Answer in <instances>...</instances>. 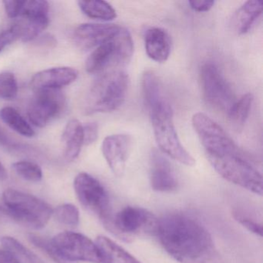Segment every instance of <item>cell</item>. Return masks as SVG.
<instances>
[{
  "mask_svg": "<svg viewBox=\"0 0 263 263\" xmlns=\"http://www.w3.org/2000/svg\"><path fill=\"white\" fill-rule=\"evenodd\" d=\"M0 119L12 130L22 136L32 138L35 135V132L30 124L13 107H3L0 110Z\"/></svg>",
  "mask_w": 263,
  "mask_h": 263,
  "instance_id": "24",
  "label": "cell"
},
{
  "mask_svg": "<svg viewBox=\"0 0 263 263\" xmlns=\"http://www.w3.org/2000/svg\"><path fill=\"white\" fill-rule=\"evenodd\" d=\"M0 263H20L13 254L6 249H0Z\"/></svg>",
  "mask_w": 263,
  "mask_h": 263,
  "instance_id": "35",
  "label": "cell"
},
{
  "mask_svg": "<svg viewBox=\"0 0 263 263\" xmlns=\"http://www.w3.org/2000/svg\"><path fill=\"white\" fill-rule=\"evenodd\" d=\"M121 28L115 24H84L77 27L73 37L80 48L90 50L113 39Z\"/></svg>",
  "mask_w": 263,
  "mask_h": 263,
  "instance_id": "15",
  "label": "cell"
},
{
  "mask_svg": "<svg viewBox=\"0 0 263 263\" xmlns=\"http://www.w3.org/2000/svg\"><path fill=\"white\" fill-rule=\"evenodd\" d=\"M75 193L81 205L98 217L110 231L113 214L110 196L104 186L89 174H78L73 181Z\"/></svg>",
  "mask_w": 263,
  "mask_h": 263,
  "instance_id": "6",
  "label": "cell"
},
{
  "mask_svg": "<svg viewBox=\"0 0 263 263\" xmlns=\"http://www.w3.org/2000/svg\"><path fill=\"white\" fill-rule=\"evenodd\" d=\"M192 125L207 155H220L238 150L224 129L203 113L192 117Z\"/></svg>",
  "mask_w": 263,
  "mask_h": 263,
  "instance_id": "11",
  "label": "cell"
},
{
  "mask_svg": "<svg viewBox=\"0 0 263 263\" xmlns=\"http://www.w3.org/2000/svg\"><path fill=\"white\" fill-rule=\"evenodd\" d=\"M64 158L71 161L79 156L84 145L83 125L78 120L68 121L62 135Z\"/></svg>",
  "mask_w": 263,
  "mask_h": 263,
  "instance_id": "18",
  "label": "cell"
},
{
  "mask_svg": "<svg viewBox=\"0 0 263 263\" xmlns=\"http://www.w3.org/2000/svg\"><path fill=\"white\" fill-rule=\"evenodd\" d=\"M142 90L144 104L148 111L168 101L159 78L153 72L147 71L143 75Z\"/></svg>",
  "mask_w": 263,
  "mask_h": 263,
  "instance_id": "21",
  "label": "cell"
},
{
  "mask_svg": "<svg viewBox=\"0 0 263 263\" xmlns=\"http://www.w3.org/2000/svg\"><path fill=\"white\" fill-rule=\"evenodd\" d=\"M61 256L71 262L103 263L96 243L81 233L64 232L51 239Z\"/></svg>",
  "mask_w": 263,
  "mask_h": 263,
  "instance_id": "10",
  "label": "cell"
},
{
  "mask_svg": "<svg viewBox=\"0 0 263 263\" xmlns=\"http://www.w3.org/2000/svg\"><path fill=\"white\" fill-rule=\"evenodd\" d=\"M8 178V174L2 163L0 162V181H4Z\"/></svg>",
  "mask_w": 263,
  "mask_h": 263,
  "instance_id": "36",
  "label": "cell"
},
{
  "mask_svg": "<svg viewBox=\"0 0 263 263\" xmlns=\"http://www.w3.org/2000/svg\"><path fill=\"white\" fill-rule=\"evenodd\" d=\"M200 79L206 101L215 108L229 115L237 100L216 64L210 61L204 63L200 70Z\"/></svg>",
  "mask_w": 263,
  "mask_h": 263,
  "instance_id": "8",
  "label": "cell"
},
{
  "mask_svg": "<svg viewBox=\"0 0 263 263\" xmlns=\"http://www.w3.org/2000/svg\"><path fill=\"white\" fill-rule=\"evenodd\" d=\"M103 263H141L119 245L104 235L95 241Z\"/></svg>",
  "mask_w": 263,
  "mask_h": 263,
  "instance_id": "19",
  "label": "cell"
},
{
  "mask_svg": "<svg viewBox=\"0 0 263 263\" xmlns=\"http://www.w3.org/2000/svg\"><path fill=\"white\" fill-rule=\"evenodd\" d=\"M206 156L211 165L223 178L255 195H262L261 174L245 158L239 149L221 155Z\"/></svg>",
  "mask_w": 263,
  "mask_h": 263,
  "instance_id": "2",
  "label": "cell"
},
{
  "mask_svg": "<svg viewBox=\"0 0 263 263\" xmlns=\"http://www.w3.org/2000/svg\"><path fill=\"white\" fill-rule=\"evenodd\" d=\"M78 72L68 67H53L38 72L31 80V87L35 91L41 90H61L76 81Z\"/></svg>",
  "mask_w": 263,
  "mask_h": 263,
  "instance_id": "16",
  "label": "cell"
},
{
  "mask_svg": "<svg viewBox=\"0 0 263 263\" xmlns=\"http://www.w3.org/2000/svg\"><path fill=\"white\" fill-rule=\"evenodd\" d=\"M155 235L167 253L180 263H218L213 238L201 221L187 214H167L158 219Z\"/></svg>",
  "mask_w": 263,
  "mask_h": 263,
  "instance_id": "1",
  "label": "cell"
},
{
  "mask_svg": "<svg viewBox=\"0 0 263 263\" xmlns=\"http://www.w3.org/2000/svg\"><path fill=\"white\" fill-rule=\"evenodd\" d=\"M233 217L240 224L246 228L248 231L255 234L257 236H262V227L261 224H258L256 221L250 219L248 217L244 216L238 212H234Z\"/></svg>",
  "mask_w": 263,
  "mask_h": 263,
  "instance_id": "31",
  "label": "cell"
},
{
  "mask_svg": "<svg viewBox=\"0 0 263 263\" xmlns=\"http://www.w3.org/2000/svg\"><path fill=\"white\" fill-rule=\"evenodd\" d=\"M134 43L130 32L121 27L118 34L107 42L96 47L86 61V70L98 73L112 64H127L132 59Z\"/></svg>",
  "mask_w": 263,
  "mask_h": 263,
  "instance_id": "7",
  "label": "cell"
},
{
  "mask_svg": "<svg viewBox=\"0 0 263 263\" xmlns=\"http://www.w3.org/2000/svg\"><path fill=\"white\" fill-rule=\"evenodd\" d=\"M13 27L16 39L23 42H30L37 38L49 25V16L21 17Z\"/></svg>",
  "mask_w": 263,
  "mask_h": 263,
  "instance_id": "20",
  "label": "cell"
},
{
  "mask_svg": "<svg viewBox=\"0 0 263 263\" xmlns=\"http://www.w3.org/2000/svg\"><path fill=\"white\" fill-rule=\"evenodd\" d=\"M52 216L60 224L75 227L80 222V212L73 204H63L53 210Z\"/></svg>",
  "mask_w": 263,
  "mask_h": 263,
  "instance_id": "27",
  "label": "cell"
},
{
  "mask_svg": "<svg viewBox=\"0 0 263 263\" xmlns=\"http://www.w3.org/2000/svg\"><path fill=\"white\" fill-rule=\"evenodd\" d=\"M65 102V98L60 90L36 91L27 108L29 121L36 127H46L51 120L62 113Z\"/></svg>",
  "mask_w": 263,
  "mask_h": 263,
  "instance_id": "12",
  "label": "cell"
},
{
  "mask_svg": "<svg viewBox=\"0 0 263 263\" xmlns=\"http://www.w3.org/2000/svg\"><path fill=\"white\" fill-rule=\"evenodd\" d=\"M144 47L147 56L155 62L164 63L171 53L170 36L161 28L152 27L144 35Z\"/></svg>",
  "mask_w": 263,
  "mask_h": 263,
  "instance_id": "17",
  "label": "cell"
},
{
  "mask_svg": "<svg viewBox=\"0 0 263 263\" xmlns=\"http://www.w3.org/2000/svg\"><path fill=\"white\" fill-rule=\"evenodd\" d=\"M84 132V144L90 145L98 139V125L95 122H89L83 125Z\"/></svg>",
  "mask_w": 263,
  "mask_h": 263,
  "instance_id": "32",
  "label": "cell"
},
{
  "mask_svg": "<svg viewBox=\"0 0 263 263\" xmlns=\"http://www.w3.org/2000/svg\"><path fill=\"white\" fill-rule=\"evenodd\" d=\"M0 242L4 249L13 254L20 263H45L36 254L13 237H2Z\"/></svg>",
  "mask_w": 263,
  "mask_h": 263,
  "instance_id": "25",
  "label": "cell"
},
{
  "mask_svg": "<svg viewBox=\"0 0 263 263\" xmlns=\"http://www.w3.org/2000/svg\"><path fill=\"white\" fill-rule=\"evenodd\" d=\"M18 89L17 80L13 73H0V99H15L17 96Z\"/></svg>",
  "mask_w": 263,
  "mask_h": 263,
  "instance_id": "30",
  "label": "cell"
},
{
  "mask_svg": "<svg viewBox=\"0 0 263 263\" xmlns=\"http://www.w3.org/2000/svg\"><path fill=\"white\" fill-rule=\"evenodd\" d=\"M3 200L11 218L32 229L45 227L53 214V209L45 201L15 189L4 191Z\"/></svg>",
  "mask_w": 263,
  "mask_h": 263,
  "instance_id": "5",
  "label": "cell"
},
{
  "mask_svg": "<svg viewBox=\"0 0 263 263\" xmlns=\"http://www.w3.org/2000/svg\"><path fill=\"white\" fill-rule=\"evenodd\" d=\"M13 170L23 179L30 182H39L42 180L43 172L36 163L29 161H21L13 164Z\"/></svg>",
  "mask_w": 263,
  "mask_h": 263,
  "instance_id": "28",
  "label": "cell"
},
{
  "mask_svg": "<svg viewBox=\"0 0 263 263\" xmlns=\"http://www.w3.org/2000/svg\"><path fill=\"white\" fill-rule=\"evenodd\" d=\"M30 242L33 243L36 248L45 252L54 262L56 263H78L67 261L61 256V254L55 249L51 240L40 235L30 234L28 235Z\"/></svg>",
  "mask_w": 263,
  "mask_h": 263,
  "instance_id": "29",
  "label": "cell"
},
{
  "mask_svg": "<svg viewBox=\"0 0 263 263\" xmlns=\"http://www.w3.org/2000/svg\"><path fill=\"white\" fill-rule=\"evenodd\" d=\"M253 96L252 93H246L235 101V104L228 115L231 122L235 127H241L244 125L250 114Z\"/></svg>",
  "mask_w": 263,
  "mask_h": 263,
  "instance_id": "26",
  "label": "cell"
},
{
  "mask_svg": "<svg viewBox=\"0 0 263 263\" xmlns=\"http://www.w3.org/2000/svg\"><path fill=\"white\" fill-rule=\"evenodd\" d=\"M158 218L146 209L127 206L114 215L110 232L124 241L132 236L156 232Z\"/></svg>",
  "mask_w": 263,
  "mask_h": 263,
  "instance_id": "9",
  "label": "cell"
},
{
  "mask_svg": "<svg viewBox=\"0 0 263 263\" xmlns=\"http://www.w3.org/2000/svg\"><path fill=\"white\" fill-rule=\"evenodd\" d=\"M132 145L130 136L123 134L110 135L102 143V153L115 175L122 176Z\"/></svg>",
  "mask_w": 263,
  "mask_h": 263,
  "instance_id": "14",
  "label": "cell"
},
{
  "mask_svg": "<svg viewBox=\"0 0 263 263\" xmlns=\"http://www.w3.org/2000/svg\"><path fill=\"white\" fill-rule=\"evenodd\" d=\"M16 36L11 28L0 33V53L4 48L16 41Z\"/></svg>",
  "mask_w": 263,
  "mask_h": 263,
  "instance_id": "33",
  "label": "cell"
},
{
  "mask_svg": "<svg viewBox=\"0 0 263 263\" xmlns=\"http://www.w3.org/2000/svg\"><path fill=\"white\" fill-rule=\"evenodd\" d=\"M150 184L155 192L177 190L178 181L172 164L161 152L154 149L150 155Z\"/></svg>",
  "mask_w": 263,
  "mask_h": 263,
  "instance_id": "13",
  "label": "cell"
},
{
  "mask_svg": "<svg viewBox=\"0 0 263 263\" xmlns=\"http://www.w3.org/2000/svg\"><path fill=\"white\" fill-rule=\"evenodd\" d=\"M262 13V2L259 0H249L245 3L237 13L236 27L239 34L248 33L255 21Z\"/></svg>",
  "mask_w": 263,
  "mask_h": 263,
  "instance_id": "22",
  "label": "cell"
},
{
  "mask_svg": "<svg viewBox=\"0 0 263 263\" xmlns=\"http://www.w3.org/2000/svg\"><path fill=\"white\" fill-rule=\"evenodd\" d=\"M191 8L196 12H208L213 7L215 2L209 0H199V1H189Z\"/></svg>",
  "mask_w": 263,
  "mask_h": 263,
  "instance_id": "34",
  "label": "cell"
},
{
  "mask_svg": "<svg viewBox=\"0 0 263 263\" xmlns=\"http://www.w3.org/2000/svg\"><path fill=\"white\" fill-rule=\"evenodd\" d=\"M128 87V75L123 70L102 75L90 89L86 112L107 113L118 110L125 101Z\"/></svg>",
  "mask_w": 263,
  "mask_h": 263,
  "instance_id": "3",
  "label": "cell"
},
{
  "mask_svg": "<svg viewBox=\"0 0 263 263\" xmlns=\"http://www.w3.org/2000/svg\"><path fill=\"white\" fill-rule=\"evenodd\" d=\"M78 6L86 16L92 19L110 21L117 17L116 10L105 1H79Z\"/></svg>",
  "mask_w": 263,
  "mask_h": 263,
  "instance_id": "23",
  "label": "cell"
},
{
  "mask_svg": "<svg viewBox=\"0 0 263 263\" xmlns=\"http://www.w3.org/2000/svg\"><path fill=\"white\" fill-rule=\"evenodd\" d=\"M148 112L155 140L161 153L184 165H195V158L183 147L178 138L170 103L167 101Z\"/></svg>",
  "mask_w": 263,
  "mask_h": 263,
  "instance_id": "4",
  "label": "cell"
}]
</instances>
